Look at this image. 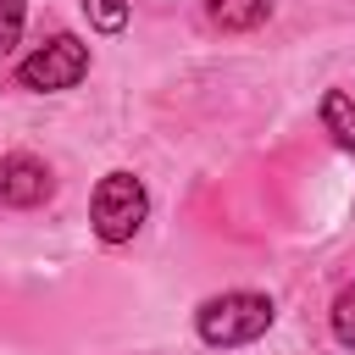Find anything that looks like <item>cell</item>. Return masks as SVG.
I'll return each instance as SVG.
<instances>
[{
  "mask_svg": "<svg viewBox=\"0 0 355 355\" xmlns=\"http://www.w3.org/2000/svg\"><path fill=\"white\" fill-rule=\"evenodd\" d=\"M277 322V305L266 294H250V288H233V294H216L194 311V333L216 349H233V344H255L266 327Z\"/></svg>",
  "mask_w": 355,
  "mask_h": 355,
  "instance_id": "cell-1",
  "label": "cell"
},
{
  "mask_svg": "<svg viewBox=\"0 0 355 355\" xmlns=\"http://www.w3.org/2000/svg\"><path fill=\"white\" fill-rule=\"evenodd\" d=\"M150 216V194L133 172H105L94 183V200H89V227L100 244H128Z\"/></svg>",
  "mask_w": 355,
  "mask_h": 355,
  "instance_id": "cell-2",
  "label": "cell"
},
{
  "mask_svg": "<svg viewBox=\"0 0 355 355\" xmlns=\"http://www.w3.org/2000/svg\"><path fill=\"white\" fill-rule=\"evenodd\" d=\"M83 72H89V44H83L78 33H55V39H44L33 55H22L17 83L33 89V94H61V89L83 83Z\"/></svg>",
  "mask_w": 355,
  "mask_h": 355,
  "instance_id": "cell-3",
  "label": "cell"
},
{
  "mask_svg": "<svg viewBox=\"0 0 355 355\" xmlns=\"http://www.w3.org/2000/svg\"><path fill=\"white\" fill-rule=\"evenodd\" d=\"M50 194H55V178H50V166H44L39 155H28V150L0 155V205L33 211V205H44Z\"/></svg>",
  "mask_w": 355,
  "mask_h": 355,
  "instance_id": "cell-4",
  "label": "cell"
},
{
  "mask_svg": "<svg viewBox=\"0 0 355 355\" xmlns=\"http://www.w3.org/2000/svg\"><path fill=\"white\" fill-rule=\"evenodd\" d=\"M205 17L222 33H250L272 17V0H205Z\"/></svg>",
  "mask_w": 355,
  "mask_h": 355,
  "instance_id": "cell-5",
  "label": "cell"
},
{
  "mask_svg": "<svg viewBox=\"0 0 355 355\" xmlns=\"http://www.w3.org/2000/svg\"><path fill=\"white\" fill-rule=\"evenodd\" d=\"M322 128L333 133L338 150H355V100L344 89H327L322 94Z\"/></svg>",
  "mask_w": 355,
  "mask_h": 355,
  "instance_id": "cell-6",
  "label": "cell"
},
{
  "mask_svg": "<svg viewBox=\"0 0 355 355\" xmlns=\"http://www.w3.org/2000/svg\"><path fill=\"white\" fill-rule=\"evenodd\" d=\"M83 17L100 33H122L128 28V0H83Z\"/></svg>",
  "mask_w": 355,
  "mask_h": 355,
  "instance_id": "cell-7",
  "label": "cell"
},
{
  "mask_svg": "<svg viewBox=\"0 0 355 355\" xmlns=\"http://www.w3.org/2000/svg\"><path fill=\"white\" fill-rule=\"evenodd\" d=\"M333 338L344 349H355V283L338 288V300H333Z\"/></svg>",
  "mask_w": 355,
  "mask_h": 355,
  "instance_id": "cell-8",
  "label": "cell"
},
{
  "mask_svg": "<svg viewBox=\"0 0 355 355\" xmlns=\"http://www.w3.org/2000/svg\"><path fill=\"white\" fill-rule=\"evenodd\" d=\"M22 22H28L22 0H0V55H11V50H17V39H22Z\"/></svg>",
  "mask_w": 355,
  "mask_h": 355,
  "instance_id": "cell-9",
  "label": "cell"
}]
</instances>
